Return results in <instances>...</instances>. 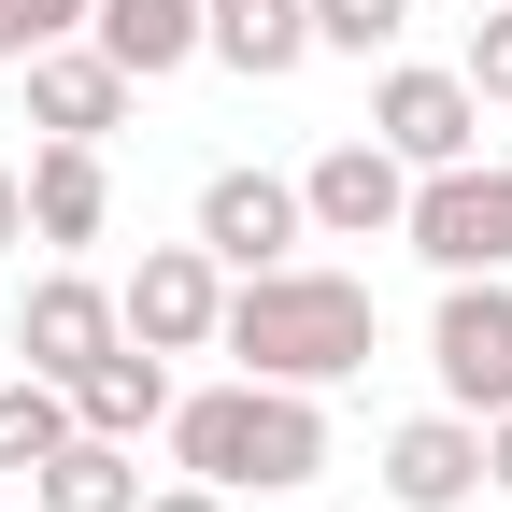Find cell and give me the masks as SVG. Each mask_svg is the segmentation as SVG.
<instances>
[{"label": "cell", "mask_w": 512, "mask_h": 512, "mask_svg": "<svg viewBox=\"0 0 512 512\" xmlns=\"http://www.w3.org/2000/svg\"><path fill=\"white\" fill-rule=\"evenodd\" d=\"M0 57H15V29H0Z\"/></svg>", "instance_id": "obj_24"}, {"label": "cell", "mask_w": 512, "mask_h": 512, "mask_svg": "<svg viewBox=\"0 0 512 512\" xmlns=\"http://www.w3.org/2000/svg\"><path fill=\"white\" fill-rule=\"evenodd\" d=\"M370 143H384V157H413V171H456V157H484V100H470V72L384 57V86H370Z\"/></svg>", "instance_id": "obj_5"}, {"label": "cell", "mask_w": 512, "mask_h": 512, "mask_svg": "<svg viewBox=\"0 0 512 512\" xmlns=\"http://www.w3.org/2000/svg\"><path fill=\"white\" fill-rule=\"evenodd\" d=\"M413 0H313V57H399Z\"/></svg>", "instance_id": "obj_18"}, {"label": "cell", "mask_w": 512, "mask_h": 512, "mask_svg": "<svg viewBox=\"0 0 512 512\" xmlns=\"http://www.w3.org/2000/svg\"><path fill=\"white\" fill-rule=\"evenodd\" d=\"M57 441H72V384H43V370H15V384H0V470H43Z\"/></svg>", "instance_id": "obj_17"}, {"label": "cell", "mask_w": 512, "mask_h": 512, "mask_svg": "<svg viewBox=\"0 0 512 512\" xmlns=\"http://www.w3.org/2000/svg\"><path fill=\"white\" fill-rule=\"evenodd\" d=\"M114 313H128V342H157V356H214V328H228V271H214V242H157L143 271L114 285Z\"/></svg>", "instance_id": "obj_6"}, {"label": "cell", "mask_w": 512, "mask_h": 512, "mask_svg": "<svg viewBox=\"0 0 512 512\" xmlns=\"http://www.w3.org/2000/svg\"><path fill=\"white\" fill-rule=\"evenodd\" d=\"M470 15H484V0H470Z\"/></svg>", "instance_id": "obj_25"}, {"label": "cell", "mask_w": 512, "mask_h": 512, "mask_svg": "<svg viewBox=\"0 0 512 512\" xmlns=\"http://www.w3.org/2000/svg\"><path fill=\"white\" fill-rule=\"evenodd\" d=\"M29 512H143V441L72 427V441H57V456L29 470Z\"/></svg>", "instance_id": "obj_14"}, {"label": "cell", "mask_w": 512, "mask_h": 512, "mask_svg": "<svg viewBox=\"0 0 512 512\" xmlns=\"http://www.w3.org/2000/svg\"><path fill=\"white\" fill-rule=\"evenodd\" d=\"M484 484L512 498V413H484Z\"/></svg>", "instance_id": "obj_22"}, {"label": "cell", "mask_w": 512, "mask_h": 512, "mask_svg": "<svg viewBox=\"0 0 512 512\" xmlns=\"http://www.w3.org/2000/svg\"><path fill=\"white\" fill-rule=\"evenodd\" d=\"M399 242L427 256L441 285H456V271H512V171H498V157L413 171V214H399Z\"/></svg>", "instance_id": "obj_3"}, {"label": "cell", "mask_w": 512, "mask_h": 512, "mask_svg": "<svg viewBox=\"0 0 512 512\" xmlns=\"http://www.w3.org/2000/svg\"><path fill=\"white\" fill-rule=\"evenodd\" d=\"M456 72H470V100L512 114V0H484V15H470V57H456Z\"/></svg>", "instance_id": "obj_19"}, {"label": "cell", "mask_w": 512, "mask_h": 512, "mask_svg": "<svg viewBox=\"0 0 512 512\" xmlns=\"http://www.w3.org/2000/svg\"><path fill=\"white\" fill-rule=\"evenodd\" d=\"M200 57H228L242 86H285L313 57V0H200Z\"/></svg>", "instance_id": "obj_12"}, {"label": "cell", "mask_w": 512, "mask_h": 512, "mask_svg": "<svg viewBox=\"0 0 512 512\" xmlns=\"http://www.w3.org/2000/svg\"><path fill=\"white\" fill-rule=\"evenodd\" d=\"M100 228H114V171H100V143H43V157H29V242L86 256Z\"/></svg>", "instance_id": "obj_13"}, {"label": "cell", "mask_w": 512, "mask_h": 512, "mask_svg": "<svg viewBox=\"0 0 512 512\" xmlns=\"http://www.w3.org/2000/svg\"><path fill=\"white\" fill-rule=\"evenodd\" d=\"M0 256H29V171H0Z\"/></svg>", "instance_id": "obj_21"}, {"label": "cell", "mask_w": 512, "mask_h": 512, "mask_svg": "<svg viewBox=\"0 0 512 512\" xmlns=\"http://www.w3.org/2000/svg\"><path fill=\"white\" fill-rule=\"evenodd\" d=\"M299 228H313V214H299V185H285V171H214V185H200V242H214V271H228V285H242V271H285Z\"/></svg>", "instance_id": "obj_9"}, {"label": "cell", "mask_w": 512, "mask_h": 512, "mask_svg": "<svg viewBox=\"0 0 512 512\" xmlns=\"http://www.w3.org/2000/svg\"><path fill=\"white\" fill-rule=\"evenodd\" d=\"M72 427H100V441L171 427V356H157V342H114L100 370H72Z\"/></svg>", "instance_id": "obj_15"}, {"label": "cell", "mask_w": 512, "mask_h": 512, "mask_svg": "<svg viewBox=\"0 0 512 512\" xmlns=\"http://www.w3.org/2000/svg\"><path fill=\"white\" fill-rule=\"evenodd\" d=\"M370 342H384L370 285H356V271H313V256L242 271V285H228V328H214V356H242L256 384H313V399H328L342 370H370Z\"/></svg>", "instance_id": "obj_1"}, {"label": "cell", "mask_w": 512, "mask_h": 512, "mask_svg": "<svg viewBox=\"0 0 512 512\" xmlns=\"http://www.w3.org/2000/svg\"><path fill=\"white\" fill-rule=\"evenodd\" d=\"M427 370L456 413H512V271H456L427 313Z\"/></svg>", "instance_id": "obj_4"}, {"label": "cell", "mask_w": 512, "mask_h": 512, "mask_svg": "<svg viewBox=\"0 0 512 512\" xmlns=\"http://www.w3.org/2000/svg\"><path fill=\"white\" fill-rule=\"evenodd\" d=\"M143 512H228V484H157Z\"/></svg>", "instance_id": "obj_23"}, {"label": "cell", "mask_w": 512, "mask_h": 512, "mask_svg": "<svg viewBox=\"0 0 512 512\" xmlns=\"http://www.w3.org/2000/svg\"><path fill=\"white\" fill-rule=\"evenodd\" d=\"M171 470L185 484H228V498H299L328 470V413H313V384H185L171 399Z\"/></svg>", "instance_id": "obj_2"}, {"label": "cell", "mask_w": 512, "mask_h": 512, "mask_svg": "<svg viewBox=\"0 0 512 512\" xmlns=\"http://www.w3.org/2000/svg\"><path fill=\"white\" fill-rule=\"evenodd\" d=\"M114 342H128V313H114V285H100V271H72V256H57V271H43V285L15 299V356H29L43 384H72V370H100Z\"/></svg>", "instance_id": "obj_7"}, {"label": "cell", "mask_w": 512, "mask_h": 512, "mask_svg": "<svg viewBox=\"0 0 512 512\" xmlns=\"http://www.w3.org/2000/svg\"><path fill=\"white\" fill-rule=\"evenodd\" d=\"M299 214L328 228V242H399V214H413V157H384L370 128H356V143H328V157L299 171Z\"/></svg>", "instance_id": "obj_8"}, {"label": "cell", "mask_w": 512, "mask_h": 512, "mask_svg": "<svg viewBox=\"0 0 512 512\" xmlns=\"http://www.w3.org/2000/svg\"><path fill=\"white\" fill-rule=\"evenodd\" d=\"M86 43L114 57L128 86H157V72L200 57V0H86Z\"/></svg>", "instance_id": "obj_16"}, {"label": "cell", "mask_w": 512, "mask_h": 512, "mask_svg": "<svg viewBox=\"0 0 512 512\" xmlns=\"http://www.w3.org/2000/svg\"><path fill=\"white\" fill-rule=\"evenodd\" d=\"M29 128L43 143H114L128 128V72L72 29V43H29Z\"/></svg>", "instance_id": "obj_11"}, {"label": "cell", "mask_w": 512, "mask_h": 512, "mask_svg": "<svg viewBox=\"0 0 512 512\" xmlns=\"http://www.w3.org/2000/svg\"><path fill=\"white\" fill-rule=\"evenodd\" d=\"M384 498L399 512H470L484 498V413H456V399L413 413L399 441H384Z\"/></svg>", "instance_id": "obj_10"}, {"label": "cell", "mask_w": 512, "mask_h": 512, "mask_svg": "<svg viewBox=\"0 0 512 512\" xmlns=\"http://www.w3.org/2000/svg\"><path fill=\"white\" fill-rule=\"evenodd\" d=\"M0 29H15V57H29V43H72L86 0H0Z\"/></svg>", "instance_id": "obj_20"}]
</instances>
